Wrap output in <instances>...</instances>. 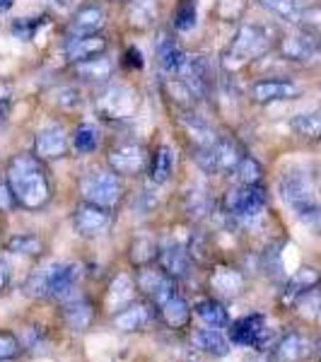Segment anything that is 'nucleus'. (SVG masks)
Wrapping results in <instances>:
<instances>
[{
    "label": "nucleus",
    "instance_id": "obj_1",
    "mask_svg": "<svg viewBox=\"0 0 321 362\" xmlns=\"http://www.w3.org/2000/svg\"><path fill=\"white\" fill-rule=\"evenodd\" d=\"M5 181L13 191L15 206L25 210H42L51 201L49 172L34 153L15 155L5 169Z\"/></svg>",
    "mask_w": 321,
    "mask_h": 362
},
{
    "label": "nucleus",
    "instance_id": "obj_2",
    "mask_svg": "<svg viewBox=\"0 0 321 362\" xmlns=\"http://www.w3.org/2000/svg\"><path fill=\"white\" fill-rule=\"evenodd\" d=\"M280 198L293 213L297 215L302 225H307L312 232L321 235V203L317 198V189H314L312 179L300 169L285 172L280 179Z\"/></svg>",
    "mask_w": 321,
    "mask_h": 362
},
{
    "label": "nucleus",
    "instance_id": "obj_3",
    "mask_svg": "<svg viewBox=\"0 0 321 362\" xmlns=\"http://www.w3.org/2000/svg\"><path fill=\"white\" fill-rule=\"evenodd\" d=\"M80 278V266L70 264V261H54V264L39 268L37 273H32L27 283V293L37 297H66L70 290L75 288Z\"/></svg>",
    "mask_w": 321,
    "mask_h": 362
},
{
    "label": "nucleus",
    "instance_id": "obj_4",
    "mask_svg": "<svg viewBox=\"0 0 321 362\" xmlns=\"http://www.w3.org/2000/svg\"><path fill=\"white\" fill-rule=\"evenodd\" d=\"M268 49H271V34H268L266 27L242 25L237 29L235 39L227 46L225 63H227V68L244 66V63H252L256 58H261Z\"/></svg>",
    "mask_w": 321,
    "mask_h": 362
},
{
    "label": "nucleus",
    "instance_id": "obj_5",
    "mask_svg": "<svg viewBox=\"0 0 321 362\" xmlns=\"http://www.w3.org/2000/svg\"><path fill=\"white\" fill-rule=\"evenodd\" d=\"M124 181L112 169H92L80 181V196L87 203H95L102 208H116L124 201Z\"/></svg>",
    "mask_w": 321,
    "mask_h": 362
},
{
    "label": "nucleus",
    "instance_id": "obj_6",
    "mask_svg": "<svg viewBox=\"0 0 321 362\" xmlns=\"http://www.w3.org/2000/svg\"><path fill=\"white\" fill-rule=\"evenodd\" d=\"M244 153L239 145L230 138H215L210 145L196 148V162L206 174H227L235 172L242 162Z\"/></svg>",
    "mask_w": 321,
    "mask_h": 362
},
{
    "label": "nucleus",
    "instance_id": "obj_7",
    "mask_svg": "<svg viewBox=\"0 0 321 362\" xmlns=\"http://www.w3.org/2000/svg\"><path fill=\"white\" fill-rule=\"evenodd\" d=\"M266 208V191L261 184H239L225 194V210L230 218L249 223Z\"/></svg>",
    "mask_w": 321,
    "mask_h": 362
},
{
    "label": "nucleus",
    "instance_id": "obj_8",
    "mask_svg": "<svg viewBox=\"0 0 321 362\" xmlns=\"http://www.w3.org/2000/svg\"><path fill=\"white\" fill-rule=\"evenodd\" d=\"M95 107L109 121H126L138 112V92L126 85H107L97 92Z\"/></svg>",
    "mask_w": 321,
    "mask_h": 362
},
{
    "label": "nucleus",
    "instance_id": "obj_9",
    "mask_svg": "<svg viewBox=\"0 0 321 362\" xmlns=\"http://www.w3.org/2000/svg\"><path fill=\"white\" fill-rule=\"evenodd\" d=\"M280 56L293 63H314L321 58V37L312 27H297L280 39Z\"/></svg>",
    "mask_w": 321,
    "mask_h": 362
},
{
    "label": "nucleus",
    "instance_id": "obj_10",
    "mask_svg": "<svg viewBox=\"0 0 321 362\" xmlns=\"http://www.w3.org/2000/svg\"><path fill=\"white\" fill-rule=\"evenodd\" d=\"M114 213L109 208L95 206V203L83 201L73 213V230L85 239H97L104 237L112 230Z\"/></svg>",
    "mask_w": 321,
    "mask_h": 362
},
{
    "label": "nucleus",
    "instance_id": "obj_11",
    "mask_svg": "<svg viewBox=\"0 0 321 362\" xmlns=\"http://www.w3.org/2000/svg\"><path fill=\"white\" fill-rule=\"evenodd\" d=\"M107 162L119 177H136L148 165V150L138 140H121V143L112 145Z\"/></svg>",
    "mask_w": 321,
    "mask_h": 362
},
{
    "label": "nucleus",
    "instance_id": "obj_12",
    "mask_svg": "<svg viewBox=\"0 0 321 362\" xmlns=\"http://www.w3.org/2000/svg\"><path fill=\"white\" fill-rule=\"evenodd\" d=\"M136 285H138V290H143V293L153 300L155 307H162L167 300H172V297L177 295L174 280L169 278L162 268L157 271L153 266H140V271L136 276Z\"/></svg>",
    "mask_w": 321,
    "mask_h": 362
},
{
    "label": "nucleus",
    "instance_id": "obj_13",
    "mask_svg": "<svg viewBox=\"0 0 321 362\" xmlns=\"http://www.w3.org/2000/svg\"><path fill=\"white\" fill-rule=\"evenodd\" d=\"M249 95L256 104H273V102H290L302 95L300 85L293 80H283V78H266V80H256L249 90Z\"/></svg>",
    "mask_w": 321,
    "mask_h": 362
},
{
    "label": "nucleus",
    "instance_id": "obj_14",
    "mask_svg": "<svg viewBox=\"0 0 321 362\" xmlns=\"http://www.w3.org/2000/svg\"><path fill=\"white\" fill-rule=\"evenodd\" d=\"M177 78L186 85V90L194 95V99L206 97L210 90V83H213V75H210V66H208L206 56H186Z\"/></svg>",
    "mask_w": 321,
    "mask_h": 362
},
{
    "label": "nucleus",
    "instance_id": "obj_15",
    "mask_svg": "<svg viewBox=\"0 0 321 362\" xmlns=\"http://www.w3.org/2000/svg\"><path fill=\"white\" fill-rule=\"evenodd\" d=\"M70 150V140L68 133L63 131V126H46L34 136V150L32 153L39 157L42 162H51V160H61L66 157Z\"/></svg>",
    "mask_w": 321,
    "mask_h": 362
},
{
    "label": "nucleus",
    "instance_id": "obj_16",
    "mask_svg": "<svg viewBox=\"0 0 321 362\" xmlns=\"http://www.w3.org/2000/svg\"><path fill=\"white\" fill-rule=\"evenodd\" d=\"M268 338L266 329V319L261 314H247V317L237 319L230 329V341L237 346H247V348H264Z\"/></svg>",
    "mask_w": 321,
    "mask_h": 362
},
{
    "label": "nucleus",
    "instance_id": "obj_17",
    "mask_svg": "<svg viewBox=\"0 0 321 362\" xmlns=\"http://www.w3.org/2000/svg\"><path fill=\"white\" fill-rule=\"evenodd\" d=\"M155 309L157 307L150 305V302H131V305H126L124 309L114 312L112 324H114L116 331H121V334L143 331L145 326L155 319Z\"/></svg>",
    "mask_w": 321,
    "mask_h": 362
},
{
    "label": "nucleus",
    "instance_id": "obj_18",
    "mask_svg": "<svg viewBox=\"0 0 321 362\" xmlns=\"http://www.w3.org/2000/svg\"><path fill=\"white\" fill-rule=\"evenodd\" d=\"M157 261H160V268L167 273L169 278L179 280V278H186L191 273L194 256H191L189 247H182V244H167V247L160 249Z\"/></svg>",
    "mask_w": 321,
    "mask_h": 362
},
{
    "label": "nucleus",
    "instance_id": "obj_19",
    "mask_svg": "<svg viewBox=\"0 0 321 362\" xmlns=\"http://www.w3.org/2000/svg\"><path fill=\"white\" fill-rule=\"evenodd\" d=\"M107 46L109 42L102 34H70L63 51H66V58L70 63H78V61H85V58L104 54Z\"/></svg>",
    "mask_w": 321,
    "mask_h": 362
},
{
    "label": "nucleus",
    "instance_id": "obj_20",
    "mask_svg": "<svg viewBox=\"0 0 321 362\" xmlns=\"http://www.w3.org/2000/svg\"><path fill=\"white\" fill-rule=\"evenodd\" d=\"M73 75L78 80H83V83L104 85V83H109L112 75H114V61L112 58H107L104 54L85 58V61L73 63Z\"/></svg>",
    "mask_w": 321,
    "mask_h": 362
},
{
    "label": "nucleus",
    "instance_id": "obj_21",
    "mask_svg": "<svg viewBox=\"0 0 321 362\" xmlns=\"http://www.w3.org/2000/svg\"><path fill=\"white\" fill-rule=\"evenodd\" d=\"M309 341L302 334H285L271 353V362H302L309 355Z\"/></svg>",
    "mask_w": 321,
    "mask_h": 362
},
{
    "label": "nucleus",
    "instance_id": "obj_22",
    "mask_svg": "<svg viewBox=\"0 0 321 362\" xmlns=\"http://www.w3.org/2000/svg\"><path fill=\"white\" fill-rule=\"evenodd\" d=\"M107 25V13L102 10V5H83L78 13L70 20V29L73 34H99Z\"/></svg>",
    "mask_w": 321,
    "mask_h": 362
},
{
    "label": "nucleus",
    "instance_id": "obj_23",
    "mask_svg": "<svg viewBox=\"0 0 321 362\" xmlns=\"http://www.w3.org/2000/svg\"><path fill=\"white\" fill-rule=\"evenodd\" d=\"M184 58L186 54L179 49V44L169 34H160V39H157V61H160V68L167 75H177L184 66Z\"/></svg>",
    "mask_w": 321,
    "mask_h": 362
},
{
    "label": "nucleus",
    "instance_id": "obj_24",
    "mask_svg": "<svg viewBox=\"0 0 321 362\" xmlns=\"http://www.w3.org/2000/svg\"><path fill=\"white\" fill-rule=\"evenodd\" d=\"M63 321L70 331H87L95 321V307L90 300H73L63 307Z\"/></svg>",
    "mask_w": 321,
    "mask_h": 362
},
{
    "label": "nucleus",
    "instance_id": "obj_25",
    "mask_svg": "<svg viewBox=\"0 0 321 362\" xmlns=\"http://www.w3.org/2000/svg\"><path fill=\"white\" fill-rule=\"evenodd\" d=\"M191 341H194V346L201 350V353L210 355V358H225V355L230 353V341L223 336L220 329H210V326H206V329L196 331Z\"/></svg>",
    "mask_w": 321,
    "mask_h": 362
},
{
    "label": "nucleus",
    "instance_id": "obj_26",
    "mask_svg": "<svg viewBox=\"0 0 321 362\" xmlns=\"http://www.w3.org/2000/svg\"><path fill=\"white\" fill-rule=\"evenodd\" d=\"M210 288L223 297H235L242 293L244 288V276L230 266H218L210 276Z\"/></svg>",
    "mask_w": 321,
    "mask_h": 362
},
{
    "label": "nucleus",
    "instance_id": "obj_27",
    "mask_svg": "<svg viewBox=\"0 0 321 362\" xmlns=\"http://www.w3.org/2000/svg\"><path fill=\"white\" fill-rule=\"evenodd\" d=\"M160 20L157 0H128V22L136 29H150Z\"/></svg>",
    "mask_w": 321,
    "mask_h": 362
},
{
    "label": "nucleus",
    "instance_id": "obj_28",
    "mask_svg": "<svg viewBox=\"0 0 321 362\" xmlns=\"http://www.w3.org/2000/svg\"><path fill=\"white\" fill-rule=\"evenodd\" d=\"M172 172H174L172 148H169V145H160V148L153 153V157H150V162H148V177H150L153 184L162 186V184H167V181H169Z\"/></svg>",
    "mask_w": 321,
    "mask_h": 362
},
{
    "label": "nucleus",
    "instance_id": "obj_29",
    "mask_svg": "<svg viewBox=\"0 0 321 362\" xmlns=\"http://www.w3.org/2000/svg\"><path fill=\"white\" fill-rule=\"evenodd\" d=\"M157 312H160V319L165 321V326H169V329H184L191 321L189 302L179 295H174L172 300H167L162 307H157Z\"/></svg>",
    "mask_w": 321,
    "mask_h": 362
},
{
    "label": "nucleus",
    "instance_id": "obj_30",
    "mask_svg": "<svg viewBox=\"0 0 321 362\" xmlns=\"http://www.w3.org/2000/svg\"><path fill=\"white\" fill-rule=\"evenodd\" d=\"M194 312L210 329H225V326H230V314H227V309L218 300H198Z\"/></svg>",
    "mask_w": 321,
    "mask_h": 362
},
{
    "label": "nucleus",
    "instance_id": "obj_31",
    "mask_svg": "<svg viewBox=\"0 0 321 362\" xmlns=\"http://www.w3.org/2000/svg\"><path fill=\"white\" fill-rule=\"evenodd\" d=\"M290 128L305 140H319L321 138V109H309V112L297 114L290 121Z\"/></svg>",
    "mask_w": 321,
    "mask_h": 362
},
{
    "label": "nucleus",
    "instance_id": "obj_32",
    "mask_svg": "<svg viewBox=\"0 0 321 362\" xmlns=\"http://www.w3.org/2000/svg\"><path fill=\"white\" fill-rule=\"evenodd\" d=\"M317 285H319V271H317V268H300V271L290 278L288 290H285V300L295 302L302 293L317 288Z\"/></svg>",
    "mask_w": 321,
    "mask_h": 362
},
{
    "label": "nucleus",
    "instance_id": "obj_33",
    "mask_svg": "<svg viewBox=\"0 0 321 362\" xmlns=\"http://www.w3.org/2000/svg\"><path fill=\"white\" fill-rule=\"evenodd\" d=\"M264 8L271 10L273 15L283 17L288 22H302V15H305V8L309 0H259Z\"/></svg>",
    "mask_w": 321,
    "mask_h": 362
},
{
    "label": "nucleus",
    "instance_id": "obj_34",
    "mask_svg": "<svg viewBox=\"0 0 321 362\" xmlns=\"http://www.w3.org/2000/svg\"><path fill=\"white\" fill-rule=\"evenodd\" d=\"M182 126H184L186 136H189V138L196 143V148L210 145V143L215 140L213 128H210V126L206 124V121H203L201 116H196V114H186V116H182Z\"/></svg>",
    "mask_w": 321,
    "mask_h": 362
},
{
    "label": "nucleus",
    "instance_id": "obj_35",
    "mask_svg": "<svg viewBox=\"0 0 321 362\" xmlns=\"http://www.w3.org/2000/svg\"><path fill=\"white\" fill-rule=\"evenodd\" d=\"M73 150L80 155H90L99 148V128L95 124H80L73 131Z\"/></svg>",
    "mask_w": 321,
    "mask_h": 362
},
{
    "label": "nucleus",
    "instance_id": "obj_36",
    "mask_svg": "<svg viewBox=\"0 0 321 362\" xmlns=\"http://www.w3.org/2000/svg\"><path fill=\"white\" fill-rule=\"evenodd\" d=\"M131 302H133V280L128 276H116L112 288H109V305L119 312V309H124Z\"/></svg>",
    "mask_w": 321,
    "mask_h": 362
},
{
    "label": "nucleus",
    "instance_id": "obj_37",
    "mask_svg": "<svg viewBox=\"0 0 321 362\" xmlns=\"http://www.w3.org/2000/svg\"><path fill=\"white\" fill-rule=\"evenodd\" d=\"M295 307H297V312H300L305 319L321 321V290L312 288V290H307V293H302L295 300Z\"/></svg>",
    "mask_w": 321,
    "mask_h": 362
},
{
    "label": "nucleus",
    "instance_id": "obj_38",
    "mask_svg": "<svg viewBox=\"0 0 321 362\" xmlns=\"http://www.w3.org/2000/svg\"><path fill=\"white\" fill-rule=\"evenodd\" d=\"M8 249L22 256H39L44 251V242L37 235H17L8 242Z\"/></svg>",
    "mask_w": 321,
    "mask_h": 362
},
{
    "label": "nucleus",
    "instance_id": "obj_39",
    "mask_svg": "<svg viewBox=\"0 0 321 362\" xmlns=\"http://www.w3.org/2000/svg\"><path fill=\"white\" fill-rule=\"evenodd\" d=\"M232 174H237L239 184H259L261 177H264V169H261V165L254 160V157L244 155L242 162H239L237 169Z\"/></svg>",
    "mask_w": 321,
    "mask_h": 362
},
{
    "label": "nucleus",
    "instance_id": "obj_40",
    "mask_svg": "<svg viewBox=\"0 0 321 362\" xmlns=\"http://www.w3.org/2000/svg\"><path fill=\"white\" fill-rule=\"evenodd\" d=\"M160 254V249H157V244L153 239H136L131 247V261L136 266H148L150 261L155 259V256Z\"/></svg>",
    "mask_w": 321,
    "mask_h": 362
},
{
    "label": "nucleus",
    "instance_id": "obj_41",
    "mask_svg": "<svg viewBox=\"0 0 321 362\" xmlns=\"http://www.w3.org/2000/svg\"><path fill=\"white\" fill-rule=\"evenodd\" d=\"M196 0H182V3L177 5V13H174V27L179 29V32H189V29L196 27Z\"/></svg>",
    "mask_w": 321,
    "mask_h": 362
},
{
    "label": "nucleus",
    "instance_id": "obj_42",
    "mask_svg": "<svg viewBox=\"0 0 321 362\" xmlns=\"http://www.w3.org/2000/svg\"><path fill=\"white\" fill-rule=\"evenodd\" d=\"M44 22H46V17H22V20L13 22V34L17 39H22V42H29V39H34V34L44 27Z\"/></svg>",
    "mask_w": 321,
    "mask_h": 362
},
{
    "label": "nucleus",
    "instance_id": "obj_43",
    "mask_svg": "<svg viewBox=\"0 0 321 362\" xmlns=\"http://www.w3.org/2000/svg\"><path fill=\"white\" fill-rule=\"evenodd\" d=\"M210 208H213V201H210L206 191H189V196H186V210H189V215L201 218Z\"/></svg>",
    "mask_w": 321,
    "mask_h": 362
},
{
    "label": "nucleus",
    "instance_id": "obj_44",
    "mask_svg": "<svg viewBox=\"0 0 321 362\" xmlns=\"http://www.w3.org/2000/svg\"><path fill=\"white\" fill-rule=\"evenodd\" d=\"M20 338L10 331H0V362H13L20 355Z\"/></svg>",
    "mask_w": 321,
    "mask_h": 362
},
{
    "label": "nucleus",
    "instance_id": "obj_45",
    "mask_svg": "<svg viewBox=\"0 0 321 362\" xmlns=\"http://www.w3.org/2000/svg\"><path fill=\"white\" fill-rule=\"evenodd\" d=\"M13 102H15V87L10 80L0 83V128L8 124L10 112H13Z\"/></svg>",
    "mask_w": 321,
    "mask_h": 362
},
{
    "label": "nucleus",
    "instance_id": "obj_46",
    "mask_svg": "<svg viewBox=\"0 0 321 362\" xmlns=\"http://www.w3.org/2000/svg\"><path fill=\"white\" fill-rule=\"evenodd\" d=\"M56 104L63 109H78L80 107V92L73 87H61L56 90Z\"/></svg>",
    "mask_w": 321,
    "mask_h": 362
},
{
    "label": "nucleus",
    "instance_id": "obj_47",
    "mask_svg": "<svg viewBox=\"0 0 321 362\" xmlns=\"http://www.w3.org/2000/svg\"><path fill=\"white\" fill-rule=\"evenodd\" d=\"M15 208V198H13V191H10L8 181H0V210H13Z\"/></svg>",
    "mask_w": 321,
    "mask_h": 362
},
{
    "label": "nucleus",
    "instance_id": "obj_48",
    "mask_svg": "<svg viewBox=\"0 0 321 362\" xmlns=\"http://www.w3.org/2000/svg\"><path fill=\"white\" fill-rule=\"evenodd\" d=\"M126 66H131V68H143V56H140V51L133 46V49H128L126 51Z\"/></svg>",
    "mask_w": 321,
    "mask_h": 362
},
{
    "label": "nucleus",
    "instance_id": "obj_49",
    "mask_svg": "<svg viewBox=\"0 0 321 362\" xmlns=\"http://www.w3.org/2000/svg\"><path fill=\"white\" fill-rule=\"evenodd\" d=\"M8 283H10V266L0 259V290L8 288Z\"/></svg>",
    "mask_w": 321,
    "mask_h": 362
},
{
    "label": "nucleus",
    "instance_id": "obj_50",
    "mask_svg": "<svg viewBox=\"0 0 321 362\" xmlns=\"http://www.w3.org/2000/svg\"><path fill=\"white\" fill-rule=\"evenodd\" d=\"M15 5V0H0V13H5V10H10Z\"/></svg>",
    "mask_w": 321,
    "mask_h": 362
},
{
    "label": "nucleus",
    "instance_id": "obj_51",
    "mask_svg": "<svg viewBox=\"0 0 321 362\" xmlns=\"http://www.w3.org/2000/svg\"><path fill=\"white\" fill-rule=\"evenodd\" d=\"M317 358L321 360V338H319V341H317Z\"/></svg>",
    "mask_w": 321,
    "mask_h": 362
},
{
    "label": "nucleus",
    "instance_id": "obj_52",
    "mask_svg": "<svg viewBox=\"0 0 321 362\" xmlns=\"http://www.w3.org/2000/svg\"><path fill=\"white\" fill-rule=\"evenodd\" d=\"M121 3H128V0H121Z\"/></svg>",
    "mask_w": 321,
    "mask_h": 362
}]
</instances>
